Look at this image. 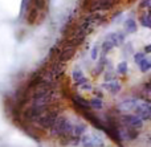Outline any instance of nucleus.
<instances>
[{
  "label": "nucleus",
  "mask_w": 151,
  "mask_h": 147,
  "mask_svg": "<svg viewBox=\"0 0 151 147\" xmlns=\"http://www.w3.org/2000/svg\"><path fill=\"white\" fill-rule=\"evenodd\" d=\"M115 5L114 0H83L81 7L89 13L99 12V11H109Z\"/></svg>",
  "instance_id": "nucleus-1"
},
{
  "label": "nucleus",
  "mask_w": 151,
  "mask_h": 147,
  "mask_svg": "<svg viewBox=\"0 0 151 147\" xmlns=\"http://www.w3.org/2000/svg\"><path fill=\"white\" fill-rule=\"evenodd\" d=\"M60 117V109H49L48 111H45L42 115H40L37 118V121L35 122L37 127L40 129H52V126L55 125V122L57 121V118Z\"/></svg>",
  "instance_id": "nucleus-2"
},
{
  "label": "nucleus",
  "mask_w": 151,
  "mask_h": 147,
  "mask_svg": "<svg viewBox=\"0 0 151 147\" xmlns=\"http://www.w3.org/2000/svg\"><path fill=\"white\" fill-rule=\"evenodd\" d=\"M82 147H105V139L96 133H85L80 139Z\"/></svg>",
  "instance_id": "nucleus-3"
},
{
  "label": "nucleus",
  "mask_w": 151,
  "mask_h": 147,
  "mask_svg": "<svg viewBox=\"0 0 151 147\" xmlns=\"http://www.w3.org/2000/svg\"><path fill=\"white\" fill-rule=\"evenodd\" d=\"M118 121H119V125H122L123 127H130V129L135 130L143 126V121L134 114H122L118 117Z\"/></svg>",
  "instance_id": "nucleus-4"
},
{
  "label": "nucleus",
  "mask_w": 151,
  "mask_h": 147,
  "mask_svg": "<svg viewBox=\"0 0 151 147\" xmlns=\"http://www.w3.org/2000/svg\"><path fill=\"white\" fill-rule=\"evenodd\" d=\"M133 113H134V115L141 118L142 121L151 119V103L143 102V101H138V103H137Z\"/></svg>",
  "instance_id": "nucleus-5"
},
{
  "label": "nucleus",
  "mask_w": 151,
  "mask_h": 147,
  "mask_svg": "<svg viewBox=\"0 0 151 147\" xmlns=\"http://www.w3.org/2000/svg\"><path fill=\"white\" fill-rule=\"evenodd\" d=\"M81 114H82V117L86 119V121L89 122V123H91L96 129L101 130V131H104L105 129V122H102L101 119L97 117V114H94L91 110H85V111H81Z\"/></svg>",
  "instance_id": "nucleus-6"
},
{
  "label": "nucleus",
  "mask_w": 151,
  "mask_h": 147,
  "mask_svg": "<svg viewBox=\"0 0 151 147\" xmlns=\"http://www.w3.org/2000/svg\"><path fill=\"white\" fill-rule=\"evenodd\" d=\"M76 48H69V47H64L63 49L60 50V54H58V62L61 64H66L68 61H70L72 58L74 57L76 54Z\"/></svg>",
  "instance_id": "nucleus-7"
},
{
  "label": "nucleus",
  "mask_w": 151,
  "mask_h": 147,
  "mask_svg": "<svg viewBox=\"0 0 151 147\" xmlns=\"http://www.w3.org/2000/svg\"><path fill=\"white\" fill-rule=\"evenodd\" d=\"M72 102H73V106L80 113L81 111H85V110H91L89 101L85 100L83 97H81V95H74V97L72 98Z\"/></svg>",
  "instance_id": "nucleus-8"
},
{
  "label": "nucleus",
  "mask_w": 151,
  "mask_h": 147,
  "mask_svg": "<svg viewBox=\"0 0 151 147\" xmlns=\"http://www.w3.org/2000/svg\"><path fill=\"white\" fill-rule=\"evenodd\" d=\"M139 100L137 98H127V100H123L122 102L118 105V110L123 111V113H129V111H134L137 103H138Z\"/></svg>",
  "instance_id": "nucleus-9"
},
{
  "label": "nucleus",
  "mask_w": 151,
  "mask_h": 147,
  "mask_svg": "<svg viewBox=\"0 0 151 147\" xmlns=\"http://www.w3.org/2000/svg\"><path fill=\"white\" fill-rule=\"evenodd\" d=\"M86 36H72L69 39H66V41H64V47H69V48H76L77 49L81 44H83Z\"/></svg>",
  "instance_id": "nucleus-10"
},
{
  "label": "nucleus",
  "mask_w": 151,
  "mask_h": 147,
  "mask_svg": "<svg viewBox=\"0 0 151 147\" xmlns=\"http://www.w3.org/2000/svg\"><path fill=\"white\" fill-rule=\"evenodd\" d=\"M121 131V138L122 139H129V141H134L137 137L139 135V131L135 129H130V127H123L122 130L119 129Z\"/></svg>",
  "instance_id": "nucleus-11"
},
{
  "label": "nucleus",
  "mask_w": 151,
  "mask_h": 147,
  "mask_svg": "<svg viewBox=\"0 0 151 147\" xmlns=\"http://www.w3.org/2000/svg\"><path fill=\"white\" fill-rule=\"evenodd\" d=\"M102 86H104L105 90H107V92L111 93V94H117V93L121 90V84H119V81H117V80H113V81L105 82Z\"/></svg>",
  "instance_id": "nucleus-12"
},
{
  "label": "nucleus",
  "mask_w": 151,
  "mask_h": 147,
  "mask_svg": "<svg viewBox=\"0 0 151 147\" xmlns=\"http://www.w3.org/2000/svg\"><path fill=\"white\" fill-rule=\"evenodd\" d=\"M105 40H109L114 47H118V45L123 44V41H125V36H123L122 33H117V32H115V33H109Z\"/></svg>",
  "instance_id": "nucleus-13"
},
{
  "label": "nucleus",
  "mask_w": 151,
  "mask_h": 147,
  "mask_svg": "<svg viewBox=\"0 0 151 147\" xmlns=\"http://www.w3.org/2000/svg\"><path fill=\"white\" fill-rule=\"evenodd\" d=\"M72 77H73V81H74V85H76V86H82L83 84H86V82H88V80L85 78V76L82 74V72L78 70V69L73 72Z\"/></svg>",
  "instance_id": "nucleus-14"
},
{
  "label": "nucleus",
  "mask_w": 151,
  "mask_h": 147,
  "mask_svg": "<svg viewBox=\"0 0 151 147\" xmlns=\"http://www.w3.org/2000/svg\"><path fill=\"white\" fill-rule=\"evenodd\" d=\"M37 17H39V9L36 7H33L27 15V21H28V24L32 25V24H35L37 21Z\"/></svg>",
  "instance_id": "nucleus-15"
},
{
  "label": "nucleus",
  "mask_w": 151,
  "mask_h": 147,
  "mask_svg": "<svg viewBox=\"0 0 151 147\" xmlns=\"http://www.w3.org/2000/svg\"><path fill=\"white\" fill-rule=\"evenodd\" d=\"M89 103H90V108H91V109H96V110H101V109L104 108V102H102V98H99V97L91 98V100L89 101Z\"/></svg>",
  "instance_id": "nucleus-16"
},
{
  "label": "nucleus",
  "mask_w": 151,
  "mask_h": 147,
  "mask_svg": "<svg viewBox=\"0 0 151 147\" xmlns=\"http://www.w3.org/2000/svg\"><path fill=\"white\" fill-rule=\"evenodd\" d=\"M125 28L129 33H135L138 27H137V23L133 20V19H129V20H126V23H125Z\"/></svg>",
  "instance_id": "nucleus-17"
},
{
  "label": "nucleus",
  "mask_w": 151,
  "mask_h": 147,
  "mask_svg": "<svg viewBox=\"0 0 151 147\" xmlns=\"http://www.w3.org/2000/svg\"><path fill=\"white\" fill-rule=\"evenodd\" d=\"M139 23H141L143 27H146V28L151 29V19L147 15H141L139 16Z\"/></svg>",
  "instance_id": "nucleus-18"
},
{
  "label": "nucleus",
  "mask_w": 151,
  "mask_h": 147,
  "mask_svg": "<svg viewBox=\"0 0 151 147\" xmlns=\"http://www.w3.org/2000/svg\"><path fill=\"white\" fill-rule=\"evenodd\" d=\"M151 68V58H145L141 64H139V69L142 72H147Z\"/></svg>",
  "instance_id": "nucleus-19"
},
{
  "label": "nucleus",
  "mask_w": 151,
  "mask_h": 147,
  "mask_svg": "<svg viewBox=\"0 0 151 147\" xmlns=\"http://www.w3.org/2000/svg\"><path fill=\"white\" fill-rule=\"evenodd\" d=\"M117 72L119 74H126V73H127V64H126V61H122V62L118 64Z\"/></svg>",
  "instance_id": "nucleus-20"
},
{
  "label": "nucleus",
  "mask_w": 151,
  "mask_h": 147,
  "mask_svg": "<svg viewBox=\"0 0 151 147\" xmlns=\"http://www.w3.org/2000/svg\"><path fill=\"white\" fill-rule=\"evenodd\" d=\"M104 68H105V57H104V56H102V60L99 61L98 66H96V69H94V72H93V73L96 74V76H98V74H101V72L104 70Z\"/></svg>",
  "instance_id": "nucleus-21"
},
{
  "label": "nucleus",
  "mask_w": 151,
  "mask_h": 147,
  "mask_svg": "<svg viewBox=\"0 0 151 147\" xmlns=\"http://www.w3.org/2000/svg\"><path fill=\"white\" fill-rule=\"evenodd\" d=\"M113 48H114V45H113L109 40H105L104 44H102V50H104V54H105V53H107V52H110Z\"/></svg>",
  "instance_id": "nucleus-22"
},
{
  "label": "nucleus",
  "mask_w": 151,
  "mask_h": 147,
  "mask_svg": "<svg viewBox=\"0 0 151 147\" xmlns=\"http://www.w3.org/2000/svg\"><path fill=\"white\" fill-rule=\"evenodd\" d=\"M145 54H146V53H137V54L134 56V60H135V62L138 64V65L145 60V58H146L145 57Z\"/></svg>",
  "instance_id": "nucleus-23"
},
{
  "label": "nucleus",
  "mask_w": 151,
  "mask_h": 147,
  "mask_svg": "<svg viewBox=\"0 0 151 147\" xmlns=\"http://www.w3.org/2000/svg\"><path fill=\"white\" fill-rule=\"evenodd\" d=\"M35 7L37 9H44L45 8V1L44 0H35Z\"/></svg>",
  "instance_id": "nucleus-24"
},
{
  "label": "nucleus",
  "mask_w": 151,
  "mask_h": 147,
  "mask_svg": "<svg viewBox=\"0 0 151 147\" xmlns=\"http://www.w3.org/2000/svg\"><path fill=\"white\" fill-rule=\"evenodd\" d=\"M98 50H99V47H98V45H94V47H93V50H91V58H93V60H97V56H98Z\"/></svg>",
  "instance_id": "nucleus-25"
},
{
  "label": "nucleus",
  "mask_w": 151,
  "mask_h": 147,
  "mask_svg": "<svg viewBox=\"0 0 151 147\" xmlns=\"http://www.w3.org/2000/svg\"><path fill=\"white\" fill-rule=\"evenodd\" d=\"M81 87H82L83 90H91V86H90V84H89V81L86 82V84H83Z\"/></svg>",
  "instance_id": "nucleus-26"
},
{
  "label": "nucleus",
  "mask_w": 151,
  "mask_h": 147,
  "mask_svg": "<svg viewBox=\"0 0 151 147\" xmlns=\"http://www.w3.org/2000/svg\"><path fill=\"white\" fill-rule=\"evenodd\" d=\"M151 52V45H147L146 48H145V53H150Z\"/></svg>",
  "instance_id": "nucleus-27"
}]
</instances>
